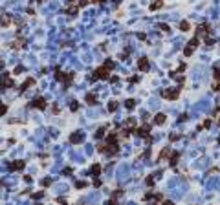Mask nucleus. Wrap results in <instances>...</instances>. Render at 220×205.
<instances>
[{"label":"nucleus","mask_w":220,"mask_h":205,"mask_svg":"<svg viewBox=\"0 0 220 205\" xmlns=\"http://www.w3.org/2000/svg\"><path fill=\"white\" fill-rule=\"evenodd\" d=\"M84 103H86V104H90V106L97 104V95H95V92H88V93L84 95Z\"/></svg>","instance_id":"4468645a"},{"label":"nucleus","mask_w":220,"mask_h":205,"mask_svg":"<svg viewBox=\"0 0 220 205\" xmlns=\"http://www.w3.org/2000/svg\"><path fill=\"white\" fill-rule=\"evenodd\" d=\"M114 62L110 60V59H106L105 60V64L103 66H99V68H95L94 70V73L90 75V81H101V79H110V71L114 70Z\"/></svg>","instance_id":"f03ea898"},{"label":"nucleus","mask_w":220,"mask_h":205,"mask_svg":"<svg viewBox=\"0 0 220 205\" xmlns=\"http://www.w3.org/2000/svg\"><path fill=\"white\" fill-rule=\"evenodd\" d=\"M171 154V148L169 147H163L162 150H160V154H158V158H156V163H160V161H163V158L165 156H169Z\"/></svg>","instance_id":"6ab92c4d"},{"label":"nucleus","mask_w":220,"mask_h":205,"mask_svg":"<svg viewBox=\"0 0 220 205\" xmlns=\"http://www.w3.org/2000/svg\"><path fill=\"white\" fill-rule=\"evenodd\" d=\"M149 200H154V192H147L143 196V202H149Z\"/></svg>","instance_id":"4c0bfd02"},{"label":"nucleus","mask_w":220,"mask_h":205,"mask_svg":"<svg viewBox=\"0 0 220 205\" xmlns=\"http://www.w3.org/2000/svg\"><path fill=\"white\" fill-rule=\"evenodd\" d=\"M11 20H13V16H4V15H0V26H4V27H7L9 24H11Z\"/></svg>","instance_id":"412c9836"},{"label":"nucleus","mask_w":220,"mask_h":205,"mask_svg":"<svg viewBox=\"0 0 220 205\" xmlns=\"http://www.w3.org/2000/svg\"><path fill=\"white\" fill-rule=\"evenodd\" d=\"M86 185H88V181H83V180H81V181H75V187H77V189H84Z\"/></svg>","instance_id":"2f4dec72"},{"label":"nucleus","mask_w":220,"mask_h":205,"mask_svg":"<svg viewBox=\"0 0 220 205\" xmlns=\"http://www.w3.org/2000/svg\"><path fill=\"white\" fill-rule=\"evenodd\" d=\"M29 2H31V4H40L42 0H29Z\"/></svg>","instance_id":"3c124183"},{"label":"nucleus","mask_w":220,"mask_h":205,"mask_svg":"<svg viewBox=\"0 0 220 205\" xmlns=\"http://www.w3.org/2000/svg\"><path fill=\"white\" fill-rule=\"evenodd\" d=\"M125 108H127V110H134V108H136V101H134V99H127V101H125Z\"/></svg>","instance_id":"b1692460"},{"label":"nucleus","mask_w":220,"mask_h":205,"mask_svg":"<svg viewBox=\"0 0 220 205\" xmlns=\"http://www.w3.org/2000/svg\"><path fill=\"white\" fill-rule=\"evenodd\" d=\"M70 110H72V112H77V110H79V103H77V101H72Z\"/></svg>","instance_id":"c756f323"},{"label":"nucleus","mask_w":220,"mask_h":205,"mask_svg":"<svg viewBox=\"0 0 220 205\" xmlns=\"http://www.w3.org/2000/svg\"><path fill=\"white\" fill-rule=\"evenodd\" d=\"M94 185H95V187H101V180H99V176H94Z\"/></svg>","instance_id":"79ce46f5"},{"label":"nucleus","mask_w":220,"mask_h":205,"mask_svg":"<svg viewBox=\"0 0 220 205\" xmlns=\"http://www.w3.org/2000/svg\"><path fill=\"white\" fill-rule=\"evenodd\" d=\"M117 81H119V77H116V75H114V77H110V82H117Z\"/></svg>","instance_id":"49530a36"},{"label":"nucleus","mask_w":220,"mask_h":205,"mask_svg":"<svg viewBox=\"0 0 220 205\" xmlns=\"http://www.w3.org/2000/svg\"><path fill=\"white\" fill-rule=\"evenodd\" d=\"M79 9H81V7H79V5H77V2H75V4H73V5H72V4H70V5H68V7H66V9H64V13H66V15H68V16H75V15H77V13H79Z\"/></svg>","instance_id":"dca6fc26"},{"label":"nucleus","mask_w":220,"mask_h":205,"mask_svg":"<svg viewBox=\"0 0 220 205\" xmlns=\"http://www.w3.org/2000/svg\"><path fill=\"white\" fill-rule=\"evenodd\" d=\"M180 92H182V86H178V88H169V90H162V92H160V95H162L163 99L176 101V99L180 97Z\"/></svg>","instance_id":"39448f33"},{"label":"nucleus","mask_w":220,"mask_h":205,"mask_svg":"<svg viewBox=\"0 0 220 205\" xmlns=\"http://www.w3.org/2000/svg\"><path fill=\"white\" fill-rule=\"evenodd\" d=\"M185 68H187V66H185V62H182V64L178 66V70H176L174 73H184V71H185Z\"/></svg>","instance_id":"c9c22d12"},{"label":"nucleus","mask_w":220,"mask_h":205,"mask_svg":"<svg viewBox=\"0 0 220 205\" xmlns=\"http://www.w3.org/2000/svg\"><path fill=\"white\" fill-rule=\"evenodd\" d=\"M187 119H189V115H187V114H182V115L178 117V121H180V123H184V121H187Z\"/></svg>","instance_id":"a19ab883"},{"label":"nucleus","mask_w":220,"mask_h":205,"mask_svg":"<svg viewBox=\"0 0 220 205\" xmlns=\"http://www.w3.org/2000/svg\"><path fill=\"white\" fill-rule=\"evenodd\" d=\"M209 35H211V26H209L207 22H204V24H200V26L196 27V37L206 38V37H209Z\"/></svg>","instance_id":"6e6552de"},{"label":"nucleus","mask_w":220,"mask_h":205,"mask_svg":"<svg viewBox=\"0 0 220 205\" xmlns=\"http://www.w3.org/2000/svg\"><path fill=\"white\" fill-rule=\"evenodd\" d=\"M127 126H132V128H136V119H134V117H129V119H127Z\"/></svg>","instance_id":"7c9ffc66"},{"label":"nucleus","mask_w":220,"mask_h":205,"mask_svg":"<svg viewBox=\"0 0 220 205\" xmlns=\"http://www.w3.org/2000/svg\"><path fill=\"white\" fill-rule=\"evenodd\" d=\"M119 150H121V147H119V134L117 132H110L106 136V143H99L97 145V152L99 154H106L110 158L117 156Z\"/></svg>","instance_id":"f257e3e1"},{"label":"nucleus","mask_w":220,"mask_h":205,"mask_svg":"<svg viewBox=\"0 0 220 205\" xmlns=\"http://www.w3.org/2000/svg\"><path fill=\"white\" fill-rule=\"evenodd\" d=\"M211 123H213V117H207V119L202 123V128H209V126H211Z\"/></svg>","instance_id":"c85d7f7f"},{"label":"nucleus","mask_w":220,"mask_h":205,"mask_svg":"<svg viewBox=\"0 0 220 205\" xmlns=\"http://www.w3.org/2000/svg\"><path fill=\"white\" fill-rule=\"evenodd\" d=\"M213 77L215 81H220V68H213Z\"/></svg>","instance_id":"72a5a7b5"},{"label":"nucleus","mask_w":220,"mask_h":205,"mask_svg":"<svg viewBox=\"0 0 220 205\" xmlns=\"http://www.w3.org/2000/svg\"><path fill=\"white\" fill-rule=\"evenodd\" d=\"M145 183H147V187H152V185H154V174H151V176H147V180H145Z\"/></svg>","instance_id":"cd10ccee"},{"label":"nucleus","mask_w":220,"mask_h":205,"mask_svg":"<svg viewBox=\"0 0 220 205\" xmlns=\"http://www.w3.org/2000/svg\"><path fill=\"white\" fill-rule=\"evenodd\" d=\"M165 121H167V115H165V114H156V115H154V119H152V125L162 126Z\"/></svg>","instance_id":"f3484780"},{"label":"nucleus","mask_w":220,"mask_h":205,"mask_svg":"<svg viewBox=\"0 0 220 205\" xmlns=\"http://www.w3.org/2000/svg\"><path fill=\"white\" fill-rule=\"evenodd\" d=\"M51 110H53V114H59V106H57V104H53V108H51Z\"/></svg>","instance_id":"09e8293b"},{"label":"nucleus","mask_w":220,"mask_h":205,"mask_svg":"<svg viewBox=\"0 0 220 205\" xmlns=\"http://www.w3.org/2000/svg\"><path fill=\"white\" fill-rule=\"evenodd\" d=\"M44 196V191H40V192H35V194H31V198H35V200H39V198H42Z\"/></svg>","instance_id":"ea45409f"},{"label":"nucleus","mask_w":220,"mask_h":205,"mask_svg":"<svg viewBox=\"0 0 220 205\" xmlns=\"http://www.w3.org/2000/svg\"><path fill=\"white\" fill-rule=\"evenodd\" d=\"M151 130H152V123H147V121H145L143 126H136V128H134V134L140 136V137L149 139V137H151Z\"/></svg>","instance_id":"423d86ee"},{"label":"nucleus","mask_w":220,"mask_h":205,"mask_svg":"<svg viewBox=\"0 0 220 205\" xmlns=\"http://www.w3.org/2000/svg\"><path fill=\"white\" fill-rule=\"evenodd\" d=\"M33 84H35V79H33V77H28V79L24 81V84H20L18 90H20V92H26V90H28L29 86H33Z\"/></svg>","instance_id":"a211bd4d"},{"label":"nucleus","mask_w":220,"mask_h":205,"mask_svg":"<svg viewBox=\"0 0 220 205\" xmlns=\"http://www.w3.org/2000/svg\"><path fill=\"white\" fill-rule=\"evenodd\" d=\"M217 110H218V112H220V106H218V108H217ZM218 125H220V119H218Z\"/></svg>","instance_id":"603ef678"},{"label":"nucleus","mask_w":220,"mask_h":205,"mask_svg":"<svg viewBox=\"0 0 220 205\" xmlns=\"http://www.w3.org/2000/svg\"><path fill=\"white\" fill-rule=\"evenodd\" d=\"M90 172H92V176H101V165H99V163H94L92 169H90Z\"/></svg>","instance_id":"4be33fe9"},{"label":"nucleus","mask_w":220,"mask_h":205,"mask_svg":"<svg viewBox=\"0 0 220 205\" xmlns=\"http://www.w3.org/2000/svg\"><path fill=\"white\" fill-rule=\"evenodd\" d=\"M180 137H182V136H180V134H173V136H171V137H169V139H171V141H178V139H180Z\"/></svg>","instance_id":"37998d69"},{"label":"nucleus","mask_w":220,"mask_h":205,"mask_svg":"<svg viewBox=\"0 0 220 205\" xmlns=\"http://www.w3.org/2000/svg\"><path fill=\"white\" fill-rule=\"evenodd\" d=\"M73 77H75V73H73V71L64 73V71H61V70H55V79H57V81H61V82L64 84V88H70V84L73 82Z\"/></svg>","instance_id":"7ed1b4c3"},{"label":"nucleus","mask_w":220,"mask_h":205,"mask_svg":"<svg viewBox=\"0 0 220 205\" xmlns=\"http://www.w3.org/2000/svg\"><path fill=\"white\" fill-rule=\"evenodd\" d=\"M189 27H191V26H189L187 20H182V22H180V29H182V31H189Z\"/></svg>","instance_id":"bb28decb"},{"label":"nucleus","mask_w":220,"mask_h":205,"mask_svg":"<svg viewBox=\"0 0 220 205\" xmlns=\"http://www.w3.org/2000/svg\"><path fill=\"white\" fill-rule=\"evenodd\" d=\"M129 82H132V84H134V82H138V77H130V79H129Z\"/></svg>","instance_id":"de8ad7c7"},{"label":"nucleus","mask_w":220,"mask_h":205,"mask_svg":"<svg viewBox=\"0 0 220 205\" xmlns=\"http://www.w3.org/2000/svg\"><path fill=\"white\" fill-rule=\"evenodd\" d=\"M90 2H94V4H97V5H101V4H105V0H90Z\"/></svg>","instance_id":"a18cd8bd"},{"label":"nucleus","mask_w":220,"mask_h":205,"mask_svg":"<svg viewBox=\"0 0 220 205\" xmlns=\"http://www.w3.org/2000/svg\"><path fill=\"white\" fill-rule=\"evenodd\" d=\"M138 70H140L141 73H147V71L151 70V62H149L147 57H141V59L138 60Z\"/></svg>","instance_id":"9d476101"},{"label":"nucleus","mask_w":220,"mask_h":205,"mask_svg":"<svg viewBox=\"0 0 220 205\" xmlns=\"http://www.w3.org/2000/svg\"><path fill=\"white\" fill-rule=\"evenodd\" d=\"M26 167V161H20V159H15V161H11L9 165H7V169L11 170V172H15V170H22Z\"/></svg>","instance_id":"f8f14e48"},{"label":"nucleus","mask_w":220,"mask_h":205,"mask_svg":"<svg viewBox=\"0 0 220 205\" xmlns=\"http://www.w3.org/2000/svg\"><path fill=\"white\" fill-rule=\"evenodd\" d=\"M4 66H6V62H4V60H0V71L4 70Z\"/></svg>","instance_id":"8fccbe9b"},{"label":"nucleus","mask_w":220,"mask_h":205,"mask_svg":"<svg viewBox=\"0 0 220 205\" xmlns=\"http://www.w3.org/2000/svg\"><path fill=\"white\" fill-rule=\"evenodd\" d=\"M211 88H213V92H220V81H215Z\"/></svg>","instance_id":"58836bf2"},{"label":"nucleus","mask_w":220,"mask_h":205,"mask_svg":"<svg viewBox=\"0 0 220 205\" xmlns=\"http://www.w3.org/2000/svg\"><path fill=\"white\" fill-rule=\"evenodd\" d=\"M198 44H200V37H196V35H195V37L187 42V46L184 48V57H191V55L195 53V49L198 48Z\"/></svg>","instance_id":"20e7f679"},{"label":"nucleus","mask_w":220,"mask_h":205,"mask_svg":"<svg viewBox=\"0 0 220 205\" xmlns=\"http://www.w3.org/2000/svg\"><path fill=\"white\" fill-rule=\"evenodd\" d=\"M20 71H24V68H22V66H17V68H15V75H18Z\"/></svg>","instance_id":"c03bdc74"},{"label":"nucleus","mask_w":220,"mask_h":205,"mask_svg":"<svg viewBox=\"0 0 220 205\" xmlns=\"http://www.w3.org/2000/svg\"><path fill=\"white\" fill-rule=\"evenodd\" d=\"M26 48V38H20V33H17V40L11 42V49H22Z\"/></svg>","instance_id":"9b49d317"},{"label":"nucleus","mask_w":220,"mask_h":205,"mask_svg":"<svg viewBox=\"0 0 220 205\" xmlns=\"http://www.w3.org/2000/svg\"><path fill=\"white\" fill-rule=\"evenodd\" d=\"M165 5V0H156V2H152L151 5H149V9L151 11H158V9H162Z\"/></svg>","instance_id":"aec40b11"},{"label":"nucleus","mask_w":220,"mask_h":205,"mask_svg":"<svg viewBox=\"0 0 220 205\" xmlns=\"http://www.w3.org/2000/svg\"><path fill=\"white\" fill-rule=\"evenodd\" d=\"M117 108H119V103H117V101H110V103H108V112H116Z\"/></svg>","instance_id":"a878e982"},{"label":"nucleus","mask_w":220,"mask_h":205,"mask_svg":"<svg viewBox=\"0 0 220 205\" xmlns=\"http://www.w3.org/2000/svg\"><path fill=\"white\" fill-rule=\"evenodd\" d=\"M123 194H125V191H123V189H116V191L112 192V200H116V202H117Z\"/></svg>","instance_id":"5701e85b"},{"label":"nucleus","mask_w":220,"mask_h":205,"mask_svg":"<svg viewBox=\"0 0 220 205\" xmlns=\"http://www.w3.org/2000/svg\"><path fill=\"white\" fill-rule=\"evenodd\" d=\"M13 86H15L13 79L7 75V71H4V73H2V77H0V92H4L6 88H13Z\"/></svg>","instance_id":"0eeeda50"},{"label":"nucleus","mask_w":220,"mask_h":205,"mask_svg":"<svg viewBox=\"0 0 220 205\" xmlns=\"http://www.w3.org/2000/svg\"><path fill=\"white\" fill-rule=\"evenodd\" d=\"M105 134H106V126H101V128L95 132V139H103V137H105Z\"/></svg>","instance_id":"393cba45"},{"label":"nucleus","mask_w":220,"mask_h":205,"mask_svg":"<svg viewBox=\"0 0 220 205\" xmlns=\"http://www.w3.org/2000/svg\"><path fill=\"white\" fill-rule=\"evenodd\" d=\"M46 106H48V103H46V99L44 97H35L31 103H29V108H39V110H46Z\"/></svg>","instance_id":"1a4fd4ad"},{"label":"nucleus","mask_w":220,"mask_h":205,"mask_svg":"<svg viewBox=\"0 0 220 205\" xmlns=\"http://www.w3.org/2000/svg\"><path fill=\"white\" fill-rule=\"evenodd\" d=\"M6 112H7V104H6V103H0V117H2Z\"/></svg>","instance_id":"473e14b6"},{"label":"nucleus","mask_w":220,"mask_h":205,"mask_svg":"<svg viewBox=\"0 0 220 205\" xmlns=\"http://www.w3.org/2000/svg\"><path fill=\"white\" fill-rule=\"evenodd\" d=\"M83 139H84V136H83L81 132H73V134L70 136V139H68V141H70L72 145H79V143H83Z\"/></svg>","instance_id":"2eb2a0df"},{"label":"nucleus","mask_w":220,"mask_h":205,"mask_svg":"<svg viewBox=\"0 0 220 205\" xmlns=\"http://www.w3.org/2000/svg\"><path fill=\"white\" fill-rule=\"evenodd\" d=\"M40 183H42V187L46 189V187H50V185H51V180H50V178H44V180H42Z\"/></svg>","instance_id":"e433bc0d"},{"label":"nucleus","mask_w":220,"mask_h":205,"mask_svg":"<svg viewBox=\"0 0 220 205\" xmlns=\"http://www.w3.org/2000/svg\"><path fill=\"white\" fill-rule=\"evenodd\" d=\"M180 156H182V152H180V150L171 152V158H169V167H176V165H178V161H180Z\"/></svg>","instance_id":"ddd939ff"},{"label":"nucleus","mask_w":220,"mask_h":205,"mask_svg":"<svg viewBox=\"0 0 220 205\" xmlns=\"http://www.w3.org/2000/svg\"><path fill=\"white\" fill-rule=\"evenodd\" d=\"M158 27H160L162 31H171V27H169L167 24H163V22H160V24H158Z\"/></svg>","instance_id":"f704fd0d"}]
</instances>
